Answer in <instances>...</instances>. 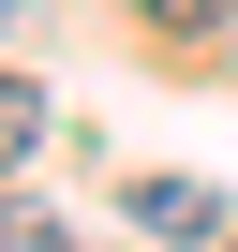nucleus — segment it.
Segmentation results:
<instances>
[{
  "mask_svg": "<svg viewBox=\"0 0 238 252\" xmlns=\"http://www.w3.org/2000/svg\"><path fill=\"white\" fill-rule=\"evenodd\" d=\"M149 15H179V30H208V15H238V0H149Z\"/></svg>",
  "mask_w": 238,
  "mask_h": 252,
  "instance_id": "obj_4",
  "label": "nucleus"
},
{
  "mask_svg": "<svg viewBox=\"0 0 238 252\" xmlns=\"http://www.w3.org/2000/svg\"><path fill=\"white\" fill-rule=\"evenodd\" d=\"M45 119H60V104H45L30 74H0V163H30V149H45Z\"/></svg>",
  "mask_w": 238,
  "mask_h": 252,
  "instance_id": "obj_2",
  "label": "nucleus"
},
{
  "mask_svg": "<svg viewBox=\"0 0 238 252\" xmlns=\"http://www.w3.org/2000/svg\"><path fill=\"white\" fill-rule=\"evenodd\" d=\"M134 237L194 252V237H223V193H208V178H134Z\"/></svg>",
  "mask_w": 238,
  "mask_h": 252,
  "instance_id": "obj_1",
  "label": "nucleus"
},
{
  "mask_svg": "<svg viewBox=\"0 0 238 252\" xmlns=\"http://www.w3.org/2000/svg\"><path fill=\"white\" fill-rule=\"evenodd\" d=\"M0 252H89V237H60V208H30V193H0Z\"/></svg>",
  "mask_w": 238,
  "mask_h": 252,
  "instance_id": "obj_3",
  "label": "nucleus"
}]
</instances>
